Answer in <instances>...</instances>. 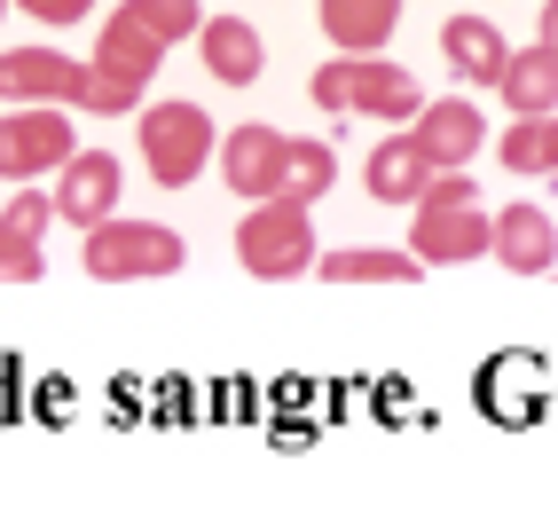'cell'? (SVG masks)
<instances>
[{
	"label": "cell",
	"instance_id": "cell-18",
	"mask_svg": "<svg viewBox=\"0 0 558 527\" xmlns=\"http://www.w3.org/2000/svg\"><path fill=\"white\" fill-rule=\"evenodd\" d=\"M417 268H425L417 252H378V244L323 252V284H417Z\"/></svg>",
	"mask_w": 558,
	"mask_h": 527
},
{
	"label": "cell",
	"instance_id": "cell-22",
	"mask_svg": "<svg viewBox=\"0 0 558 527\" xmlns=\"http://www.w3.org/2000/svg\"><path fill=\"white\" fill-rule=\"evenodd\" d=\"M32 276H48V260H40V237H16V229H0V284H32Z\"/></svg>",
	"mask_w": 558,
	"mask_h": 527
},
{
	"label": "cell",
	"instance_id": "cell-14",
	"mask_svg": "<svg viewBox=\"0 0 558 527\" xmlns=\"http://www.w3.org/2000/svg\"><path fill=\"white\" fill-rule=\"evenodd\" d=\"M440 48H449V63H457L464 87H496L504 63H511V40H504L488 16H449V24H440Z\"/></svg>",
	"mask_w": 558,
	"mask_h": 527
},
{
	"label": "cell",
	"instance_id": "cell-16",
	"mask_svg": "<svg viewBox=\"0 0 558 527\" xmlns=\"http://www.w3.org/2000/svg\"><path fill=\"white\" fill-rule=\"evenodd\" d=\"M496 95L511 103V119H543V110H558V48H550V40L511 48V63H504Z\"/></svg>",
	"mask_w": 558,
	"mask_h": 527
},
{
	"label": "cell",
	"instance_id": "cell-21",
	"mask_svg": "<svg viewBox=\"0 0 558 527\" xmlns=\"http://www.w3.org/2000/svg\"><path fill=\"white\" fill-rule=\"evenodd\" d=\"M119 9H126L134 24H150L166 48L181 40V32H197V24H205V16H197V0H119Z\"/></svg>",
	"mask_w": 558,
	"mask_h": 527
},
{
	"label": "cell",
	"instance_id": "cell-26",
	"mask_svg": "<svg viewBox=\"0 0 558 527\" xmlns=\"http://www.w3.org/2000/svg\"><path fill=\"white\" fill-rule=\"evenodd\" d=\"M0 16H9V0H0Z\"/></svg>",
	"mask_w": 558,
	"mask_h": 527
},
{
	"label": "cell",
	"instance_id": "cell-20",
	"mask_svg": "<svg viewBox=\"0 0 558 527\" xmlns=\"http://www.w3.org/2000/svg\"><path fill=\"white\" fill-rule=\"evenodd\" d=\"M330 181H339V158H330V142H291V181H283V197H323Z\"/></svg>",
	"mask_w": 558,
	"mask_h": 527
},
{
	"label": "cell",
	"instance_id": "cell-1",
	"mask_svg": "<svg viewBox=\"0 0 558 527\" xmlns=\"http://www.w3.org/2000/svg\"><path fill=\"white\" fill-rule=\"evenodd\" d=\"M307 87H315L323 110H339V119H347V110H362V119H393V127H409V119L425 110V87L409 80L401 63H386V56H330Z\"/></svg>",
	"mask_w": 558,
	"mask_h": 527
},
{
	"label": "cell",
	"instance_id": "cell-2",
	"mask_svg": "<svg viewBox=\"0 0 558 527\" xmlns=\"http://www.w3.org/2000/svg\"><path fill=\"white\" fill-rule=\"evenodd\" d=\"M158 63H166V40L150 24H134L126 9L102 24V40H95V63H87V103L80 110H110V119H119V110H134L142 103V87L158 80Z\"/></svg>",
	"mask_w": 558,
	"mask_h": 527
},
{
	"label": "cell",
	"instance_id": "cell-24",
	"mask_svg": "<svg viewBox=\"0 0 558 527\" xmlns=\"http://www.w3.org/2000/svg\"><path fill=\"white\" fill-rule=\"evenodd\" d=\"M16 9H24L32 24H80V16L95 9V0H16Z\"/></svg>",
	"mask_w": 558,
	"mask_h": 527
},
{
	"label": "cell",
	"instance_id": "cell-3",
	"mask_svg": "<svg viewBox=\"0 0 558 527\" xmlns=\"http://www.w3.org/2000/svg\"><path fill=\"white\" fill-rule=\"evenodd\" d=\"M87 276L102 284H142V276H181V260H190V244H181L173 229H158V220H95L87 229Z\"/></svg>",
	"mask_w": 558,
	"mask_h": 527
},
{
	"label": "cell",
	"instance_id": "cell-15",
	"mask_svg": "<svg viewBox=\"0 0 558 527\" xmlns=\"http://www.w3.org/2000/svg\"><path fill=\"white\" fill-rule=\"evenodd\" d=\"M197 48H205V71L220 87H252L259 63H268V48H259V32L244 16H205L197 24Z\"/></svg>",
	"mask_w": 558,
	"mask_h": 527
},
{
	"label": "cell",
	"instance_id": "cell-25",
	"mask_svg": "<svg viewBox=\"0 0 558 527\" xmlns=\"http://www.w3.org/2000/svg\"><path fill=\"white\" fill-rule=\"evenodd\" d=\"M543 40L558 48V0H543Z\"/></svg>",
	"mask_w": 558,
	"mask_h": 527
},
{
	"label": "cell",
	"instance_id": "cell-17",
	"mask_svg": "<svg viewBox=\"0 0 558 527\" xmlns=\"http://www.w3.org/2000/svg\"><path fill=\"white\" fill-rule=\"evenodd\" d=\"M401 24V0H323V32L339 40V56H378Z\"/></svg>",
	"mask_w": 558,
	"mask_h": 527
},
{
	"label": "cell",
	"instance_id": "cell-10",
	"mask_svg": "<svg viewBox=\"0 0 558 527\" xmlns=\"http://www.w3.org/2000/svg\"><path fill=\"white\" fill-rule=\"evenodd\" d=\"M0 95L9 103H87V63H71L56 48H9L0 56Z\"/></svg>",
	"mask_w": 558,
	"mask_h": 527
},
{
	"label": "cell",
	"instance_id": "cell-4",
	"mask_svg": "<svg viewBox=\"0 0 558 527\" xmlns=\"http://www.w3.org/2000/svg\"><path fill=\"white\" fill-rule=\"evenodd\" d=\"M236 260H244V276H307V260H315V213L307 197H259L244 213V229H236Z\"/></svg>",
	"mask_w": 558,
	"mask_h": 527
},
{
	"label": "cell",
	"instance_id": "cell-11",
	"mask_svg": "<svg viewBox=\"0 0 558 527\" xmlns=\"http://www.w3.org/2000/svg\"><path fill=\"white\" fill-rule=\"evenodd\" d=\"M433 173L440 166H433V149L417 134H386L378 149H369V166H362V190L378 197V205H417Z\"/></svg>",
	"mask_w": 558,
	"mask_h": 527
},
{
	"label": "cell",
	"instance_id": "cell-8",
	"mask_svg": "<svg viewBox=\"0 0 558 527\" xmlns=\"http://www.w3.org/2000/svg\"><path fill=\"white\" fill-rule=\"evenodd\" d=\"M220 173H229V190L236 197H283V181H291V134L276 127H236V134H220Z\"/></svg>",
	"mask_w": 558,
	"mask_h": 527
},
{
	"label": "cell",
	"instance_id": "cell-23",
	"mask_svg": "<svg viewBox=\"0 0 558 527\" xmlns=\"http://www.w3.org/2000/svg\"><path fill=\"white\" fill-rule=\"evenodd\" d=\"M48 220H63V213H56V197L16 190V197H9V213H0V229H16V237H48Z\"/></svg>",
	"mask_w": 558,
	"mask_h": 527
},
{
	"label": "cell",
	"instance_id": "cell-19",
	"mask_svg": "<svg viewBox=\"0 0 558 527\" xmlns=\"http://www.w3.org/2000/svg\"><path fill=\"white\" fill-rule=\"evenodd\" d=\"M496 158L511 173H558V110H543V119H511V134L496 142Z\"/></svg>",
	"mask_w": 558,
	"mask_h": 527
},
{
	"label": "cell",
	"instance_id": "cell-9",
	"mask_svg": "<svg viewBox=\"0 0 558 527\" xmlns=\"http://www.w3.org/2000/svg\"><path fill=\"white\" fill-rule=\"evenodd\" d=\"M126 197V173L110 149H71V166L56 173V213L71 220V229H95V220H110Z\"/></svg>",
	"mask_w": 558,
	"mask_h": 527
},
{
	"label": "cell",
	"instance_id": "cell-6",
	"mask_svg": "<svg viewBox=\"0 0 558 527\" xmlns=\"http://www.w3.org/2000/svg\"><path fill=\"white\" fill-rule=\"evenodd\" d=\"M142 149H150V173L166 190H190L205 173V158H220V134L197 103H150L142 110Z\"/></svg>",
	"mask_w": 558,
	"mask_h": 527
},
{
	"label": "cell",
	"instance_id": "cell-5",
	"mask_svg": "<svg viewBox=\"0 0 558 527\" xmlns=\"http://www.w3.org/2000/svg\"><path fill=\"white\" fill-rule=\"evenodd\" d=\"M409 252L425 268L480 260V252H496V213H480V197H417L409 205Z\"/></svg>",
	"mask_w": 558,
	"mask_h": 527
},
{
	"label": "cell",
	"instance_id": "cell-13",
	"mask_svg": "<svg viewBox=\"0 0 558 527\" xmlns=\"http://www.w3.org/2000/svg\"><path fill=\"white\" fill-rule=\"evenodd\" d=\"M496 260L511 276H550L558 268V229L543 205H504L496 213Z\"/></svg>",
	"mask_w": 558,
	"mask_h": 527
},
{
	"label": "cell",
	"instance_id": "cell-12",
	"mask_svg": "<svg viewBox=\"0 0 558 527\" xmlns=\"http://www.w3.org/2000/svg\"><path fill=\"white\" fill-rule=\"evenodd\" d=\"M409 134L433 149V166H472L480 142H488V119H480L464 95H449V103H425L417 119H409Z\"/></svg>",
	"mask_w": 558,
	"mask_h": 527
},
{
	"label": "cell",
	"instance_id": "cell-7",
	"mask_svg": "<svg viewBox=\"0 0 558 527\" xmlns=\"http://www.w3.org/2000/svg\"><path fill=\"white\" fill-rule=\"evenodd\" d=\"M71 119L63 103H24L16 119H0V181H40L71 166Z\"/></svg>",
	"mask_w": 558,
	"mask_h": 527
}]
</instances>
